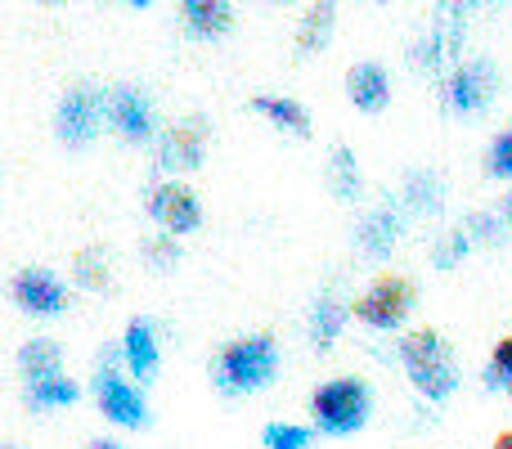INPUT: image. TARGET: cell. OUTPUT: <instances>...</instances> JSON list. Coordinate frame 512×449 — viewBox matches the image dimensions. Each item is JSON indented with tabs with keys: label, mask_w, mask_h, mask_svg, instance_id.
I'll use <instances>...</instances> for the list:
<instances>
[{
	"label": "cell",
	"mask_w": 512,
	"mask_h": 449,
	"mask_svg": "<svg viewBox=\"0 0 512 449\" xmlns=\"http://www.w3.org/2000/svg\"><path fill=\"white\" fill-rule=\"evenodd\" d=\"M0 449H23V445H14V441H0Z\"/></svg>",
	"instance_id": "34"
},
{
	"label": "cell",
	"mask_w": 512,
	"mask_h": 449,
	"mask_svg": "<svg viewBox=\"0 0 512 449\" xmlns=\"http://www.w3.org/2000/svg\"><path fill=\"white\" fill-rule=\"evenodd\" d=\"M508 400H512V387H508Z\"/></svg>",
	"instance_id": "38"
},
{
	"label": "cell",
	"mask_w": 512,
	"mask_h": 449,
	"mask_svg": "<svg viewBox=\"0 0 512 449\" xmlns=\"http://www.w3.org/2000/svg\"><path fill=\"white\" fill-rule=\"evenodd\" d=\"M495 90H499L495 63L490 59H468V63H459V68L445 77V104H450L459 117H472V113H481V108H490Z\"/></svg>",
	"instance_id": "11"
},
{
	"label": "cell",
	"mask_w": 512,
	"mask_h": 449,
	"mask_svg": "<svg viewBox=\"0 0 512 449\" xmlns=\"http://www.w3.org/2000/svg\"><path fill=\"white\" fill-rule=\"evenodd\" d=\"M81 400V382L68 378V369L63 373H50V378H32L23 382V405L32 409V414H50V409H68Z\"/></svg>",
	"instance_id": "18"
},
{
	"label": "cell",
	"mask_w": 512,
	"mask_h": 449,
	"mask_svg": "<svg viewBox=\"0 0 512 449\" xmlns=\"http://www.w3.org/2000/svg\"><path fill=\"white\" fill-rule=\"evenodd\" d=\"M459 229L468 234V243H472V247H481V243H499V238H504V216H499V212H472Z\"/></svg>",
	"instance_id": "28"
},
{
	"label": "cell",
	"mask_w": 512,
	"mask_h": 449,
	"mask_svg": "<svg viewBox=\"0 0 512 449\" xmlns=\"http://www.w3.org/2000/svg\"><path fill=\"white\" fill-rule=\"evenodd\" d=\"M405 207V216H436L445 207V185L436 171H409L405 176V189L396 198Z\"/></svg>",
	"instance_id": "21"
},
{
	"label": "cell",
	"mask_w": 512,
	"mask_h": 449,
	"mask_svg": "<svg viewBox=\"0 0 512 449\" xmlns=\"http://www.w3.org/2000/svg\"><path fill=\"white\" fill-rule=\"evenodd\" d=\"M396 360L405 369L409 387L423 400L441 405L459 391V360H454L450 342H445L436 328H409L396 337Z\"/></svg>",
	"instance_id": "2"
},
{
	"label": "cell",
	"mask_w": 512,
	"mask_h": 449,
	"mask_svg": "<svg viewBox=\"0 0 512 449\" xmlns=\"http://www.w3.org/2000/svg\"><path fill=\"white\" fill-rule=\"evenodd\" d=\"M72 283L86 292H104L113 288V261H108V247L104 243H90L72 256Z\"/></svg>",
	"instance_id": "23"
},
{
	"label": "cell",
	"mask_w": 512,
	"mask_h": 449,
	"mask_svg": "<svg viewBox=\"0 0 512 449\" xmlns=\"http://www.w3.org/2000/svg\"><path fill=\"white\" fill-rule=\"evenodd\" d=\"M104 131L117 135L122 144H153L158 140V104L144 86H117L104 90Z\"/></svg>",
	"instance_id": "6"
},
{
	"label": "cell",
	"mask_w": 512,
	"mask_h": 449,
	"mask_svg": "<svg viewBox=\"0 0 512 449\" xmlns=\"http://www.w3.org/2000/svg\"><path fill=\"white\" fill-rule=\"evenodd\" d=\"M144 216L158 225V234L185 238V234L203 229V198H198L194 185H185V180H176V176L153 180V185L144 189Z\"/></svg>",
	"instance_id": "8"
},
{
	"label": "cell",
	"mask_w": 512,
	"mask_h": 449,
	"mask_svg": "<svg viewBox=\"0 0 512 449\" xmlns=\"http://www.w3.org/2000/svg\"><path fill=\"white\" fill-rule=\"evenodd\" d=\"M86 449H126L122 441H113V436H95V441H90Z\"/></svg>",
	"instance_id": "30"
},
{
	"label": "cell",
	"mask_w": 512,
	"mask_h": 449,
	"mask_svg": "<svg viewBox=\"0 0 512 449\" xmlns=\"http://www.w3.org/2000/svg\"><path fill=\"white\" fill-rule=\"evenodd\" d=\"M252 113L265 117V122H270L274 131H283V135H297V140H306L310 135V113L288 95H252Z\"/></svg>",
	"instance_id": "20"
},
{
	"label": "cell",
	"mask_w": 512,
	"mask_h": 449,
	"mask_svg": "<svg viewBox=\"0 0 512 449\" xmlns=\"http://www.w3.org/2000/svg\"><path fill=\"white\" fill-rule=\"evenodd\" d=\"M18 373H23V382L63 373V346L54 342V337H45V333L27 337V342L18 346Z\"/></svg>",
	"instance_id": "22"
},
{
	"label": "cell",
	"mask_w": 512,
	"mask_h": 449,
	"mask_svg": "<svg viewBox=\"0 0 512 449\" xmlns=\"http://www.w3.org/2000/svg\"><path fill=\"white\" fill-rule=\"evenodd\" d=\"M499 216H504V225H512V189L504 194V203H499Z\"/></svg>",
	"instance_id": "31"
},
{
	"label": "cell",
	"mask_w": 512,
	"mask_h": 449,
	"mask_svg": "<svg viewBox=\"0 0 512 449\" xmlns=\"http://www.w3.org/2000/svg\"><path fill=\"white\" fill-rule=\"evenodd\" d=\"M9 301L32 319H59V315H68L72 292L50 265H23L9 279Z\"/></svg>",
	"instance_id": "10"
},
{
	"label": "cell",
	"mask_w": 512,
	"mask_h": 449,
	"mask_svg": "<svg viewBox=\"0 0 512 449\" xmlns=\"http://www.w3.org/2000/svg\"><path fill=\"white\" fill-rule=\"evenodd\" d=\"M140 256H144V265L149 270H176L180 265V238H171V234H149L140 243Z\"/></svg>",
	"instance_id": "26"
},
{
	"label": "cell",
	"mask_w": 512,
	"mask_h": 449,
	"mask_svg": "<svg viewBox=\"0 0 512 449\" xmlns=\"http://www.w3.org/2000/svg\"><path fill=\"white\" fill-rule=\"evenodd\" d=\"M36 5H63V0H36Z\"/></svg>",
	"instance_id": "36"
},
{
	"label": "cell",
	"mask_w": 512,
	"mask_h": 449,
	"mask_svg": "<svg viewBox=\"0 0 512 449\" xmlns=\"http://www.w3.org/2000/svg\"><path fill=\"white\" fill-rule=\"evenodd\" d=\"M126 5H131V9H149L153 0H126Z\"/></svg>",
	"instance_id": "33"
},
{
	"label": "cell",
	"mask_w": 512,
	"mask_h": 449,
	"mask_svg": "<svg viewBox=\"0 0 512 449\" xmlns=\"http://www.w3.org/2000/svg\"><path fill=\"white\" fill-rule=\"evenodd\" d=\"M418 306V283L400 270H378L351 297V319H360L369 333H400Z\"/></svg>",
	"instance_id": "5"
},
{
	"label": "cell",
	"mask_w": 512,
	"mask_h": 449,
	"mask_svg": "<svg viewBox=\"0 0 512 449\" xmlns=\"http://www.w3.org/2000/svg\"><path fill=\"white\" fill-rule=\"evenodd\" d=\"M468 252H472L468 234H463V229H450V234H441L432 243V265H436V270H454V265H459Z\"/></svg>",
	"instance_id": "27"
},
{
	"label": "cell",
	"mask_w": 512,
	"mask_h": 449,
	"mask_svg": "<svg viewBox=\"0 0 512 449\" xmlns=\"http://www.w3.org/2000/svg\"><path fill=\"white\" fill-rule=\"evenodd\" d=\"M405 225H409V216H405V207L391 198V203H378V207H369V212L360 216V225H355V247H360V256L364 261H387L391 252L400 247V234H405Z\"/></svg>",
	"instance_id": "12"
},
{
	"label": "cell",
	"mask_w": 512,
	"mask_h": 449,
	"mask_svg": "<svg viewBox=\"0 0 512 449\" xmlns=\"http://www.w3.org/2000/svg\"><path fill=\"white\" fill-rule=\"evenodd\" d=\"M261 449H315V427L301 423H265Z\"/></svg>",
	"instance_id": "24"
},
{
	"label": "cell",
	"mask_w": 512,
	"mask_h": 449,
	"mask_svg": "<svg viewBox=\"0 0 512 449\" xmlns=\"http://www.w3.org/2000/svg\"><path fill=\"white\" fill-rule=\"evenodd\" d=\"M90 391H95L99 414L108 418L122 432H144L149 427V400H144V387L122 369V351L117 342H108L95 360V373H90Z\"/></svg>",
	"instance_id": "4"
},
{
	"label": "cell",
	"mask_w": 512,
	"mask_h": 449,
	"mask_svg": "<svg viewBox=\"0 0 512 449\" xmlns=\"http://www.w3.org/2000/svg\"><path fill=\"white\" fill-rule=\"evenodd\" d=\"M373 418V387L360 373H342V378H328L310 391V427L315 436H355L364 432Z\"/></svg>",
	"instance_id": "3"
},
{
	"label": "cell",
	"mask_w": 512,
	"mask_h": 449,
	"mask_svg": "<svg viewBox=\"0 0 512 449\" xmlns=\"http://www.w3.org/2000/svg\"><path fill=\"white\" fill-rule=\"evenodd\" d=\"M207 144H212V126L207 117H176L171 126H162L158 140H153V167L167 171V176H189L207 162Z\"/></svg>",
	"instance_id": "9"
},
{
	"label": "cell",
	"mask_w": 512,
	"mask_h": 449,
	"mask_svg": "<svg viewBox=\"0 0 512 449\" xmlns=\"http://www.w3.org/2000/svg\"><path fill=\"white\" fill-rule=\"evenodd\" d=\"M346 324H351V301H346L342 292H319L315 306L306 310V337L319 355H328L342 342Z\"/></svg>",
	"instance_id": "15"
},
{
	"label": "cell",
	"mask_w": 512,
	"mask_h": 449,
	"mask_svg": "<svg viewBox=\"0 0 512 449\" xmlns=\"http://www.w3.org/2000/svg\"><path fill=\"white\" fill-rule=\"evenodd\" d=\"M99 131H104V90L90 86V81H72L63 90L59 108H54V140L63 149L81 153L99 140Z\"/></svg>",
	"instance_id": "7"
},
{
	"label": "cell",
	"mask_w": 512,
	"mask_h": 449,
	"mask_svg": "<svg viewBox=\"0 0 512 449\" xmlns=\"http://www.w3.org/2000/svg\"><path fill=\"white\" fill-rule=\"evenodd\" d=\"M346 99H351L355 113L378 117L391 108V72L378 59H364L346 72Z\"/></svg>",
	"instance_id": "14"
},
{
	"label": "cell",
	"mask_w": 512,
	"mask_h": 449,
	"mask_svg": "<svg viewBox=\"0 0 512 449\" xmlns=\"http://www.w3.org/2000/svg\"><path fill=\"white\" fill-rule=\"evenodd\" d=\"M180 18H185V32L198 41H221L234 27V5L230 0H180Z\"/></svg>",
	"instance_id": "16"
},
{
	"label": "cell",
	"mask_w": 512,
	"mask_h": 449,
	"mask_svg": "<svg viewBox=\"0 0 512 449\" xmlns=\"http://www.w3.org/2000/svg\"><path fill=\"white\" fill-rule=\"evenodd\" d=\"M117 351H122V369L131 373L140 387H149L162 369V337H158V324L149 315H135L126 324V333L117 337Z\"/></svg>",
	"instance_id": "13"
},
{
	"label": "cell",
	"mask_w": 512,
	"mask_h": 449,
	"mask_svg": "<svg viewBox=\"0 0 512 449\" xmlns=\"http://www.w3.org/2000/svg\"><path fill=\"white\" fill-rule=\"evenodd\" d=\"M333 27H337V0H310L301 23H297V54L301 59L324 54L328 41H333Z\"/></svg>",
	"instance_id": "17"
},
{
	"label": "cell",
	"mask_w": 512,
	"mask_h": 449,
	"mask_svg": "<svg viewBox=\"0 0 512 449\" xmlns=\"http://www.w3.org/2000/svg\"><path fill=\"white\" fill-rule=\"evenodd\" d=\"M324 180H328V194H333L337 203H360L364 171H360V162H355V153L346 149V144H333V149H328Z\"/></svg>",
	"instance_id": "19"
},
{
	"label": "cell",
	"mask_w": 512,
	"mask_h": 449,
	"mask_svg": "<svg viewBox=\"0 0 512 449\" xmlns=\"http://www.w3.org/2000/svg\"><path fill=\"white\" fill-rule=\"evenodd\" d=\"M265 5H292V0H265Z\"/></svg>",
	"instance_id": "35"
},
{
	"label": "cell",
	"mask_w": 512,
	"mask_h": 449,
	"mask_svg": "<svg viewBox=\"0 0 512 449\" xmlns=\"http://www.w3.org/2000/svg\"><path fill=\"white\" fill-rule=\"evenodd\" d=\"M279 337L274 333H243L216 351L212 360V387L221 396H256V391L274 387L279 378Z\"/></svg>",
	"instance_id": "1"
},
{
	"label": "cell",
	"mask_w": 512,
	"mask_h": 449,
	"mask_svg": "<svg viewBox=\"0 0 512 449\" xmlns=\"http://www.w3.org/2000/svg\"><path fill=\"white\" fill-rule=\"evenodd\" d=\"M490 449H512V432H499L495 441H490Z\"/></svg>",
	"instance_id": "32"
},
{
	"label": "cell",
	"mask_w": 512,
	"mask_h": 449,
	"mask_svg": "<svg viewBox=\"0 0 512 449\" xmlns=\"http://www.w3.org/2000/svg\"><path fill=\"white\" fill-rule=\"evenodd\" d=\"M486 176L490 180H512V131H499L495 140H490V149H486Z\"/></svg>",
	"instance_id": "29"
},
{
	"label": "cell",
	"mask_w": 512,
	"mask_h": 449,
	"mask_svg": "<svg viewBox=\"0 0 512 449\" xmlns=\"http://www.w3.org/2000/svg\"><path fill=\"white\" fill-rule=\"evenodd\" d=\"M378 5H387V0H378Z\"/></svg>",
	"instance_id": "39"
},
{
	"label": "cell",
	"mask_w": 512,
	"mask_h": 449,
	"mask_svg": "<svg viewBox=\"0 0 512 449\" xmlns=\"http://www.w3.org/2000/svg\"><path fill=\"white\" fill-rule=\"evenodd\" d=\"M481 382H486V391H508L512 387V333H504L495 342V351H490Z\"/></svg>",
	"instance_id": "25"
},
{
	"label": "cell",
	"mask_w": 512,
	"mask_h": 449,
	"mask_svg": "<svg viewBox=\"0 0 512 449\" xmlns=\"http://www.w3.org/2000/svg\"><path fill=\"white\" fill-rule=\"evenodd\" d=\"M459 5H472V0H459Z\"/></svg>",
	"instance_id": "37"
}]
</instances>
